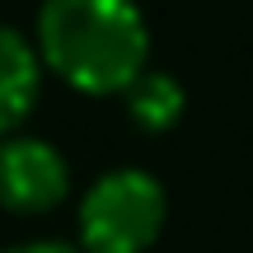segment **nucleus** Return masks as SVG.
<instances>
[{"mask_svg": "<svg viewBox=\"0 0 253 253\" xmlns=\"http://www.w3.org/2000/svg\"><path fill=\"white\" fill-rule=\"evenodd\" d=\"M38 52L61 84L108 99L150 71V24L136 0H42Z\"/></svg>", "mask_w": 253, "mask_h": 253, "instance_id": "1", "label": "nucleus"}, {"mask_svg": "<svg viewBox=\"0 0 253 253\" xmlns=\"http://www.w3.org/2000/svg\"><path fill=\"white\" fill-rule=\"evenodd\" d=\"M169 220L164 183L145 169H108L89 183L75 211L84 253H150Z\"/></svg>", "mask_w": 253, "mask_h": 253, "instance_id": "2", "label": "nucleus"}, {"mask_svg": "<svg viewBox=\"0 0 253 253\" xmlns=\"http://www.w3.org/2000/svg\"><path fill=\"white\" fill-rule=\"evenodd\" d=\"M0 183H5V207L14 216H47L71 197V164L52 141L9 131L0 150Z\"/></svg>", "mask_w": 253, "mask_h": 253, "instance_id": "3", "label": "nucleus"}, {"mask_svg": "<svg viewBox=\"0 0 253 253\" xmlns=\"http://www.w3.org/2000/svg\"><path fill=\"white\" fill-rule=\"evenodd\" d=\"M42 71L47 61L38 42H28L19 28H0V122H5V131H19L24 118L38 108Z\"/></svg>", "mask_w": 253, "mask_h": 253, "instance_id": "4", "label": "nucleus"}, {"mask_svg": "<svg viewBox=\"0 0 253 253\" xmlns=\"http://www.w3.org/2000/svg\"><path fill=\"white\" fill-rule=\"evenodd\" d=\"M122 99H126V118L141 126V131H150V136L178 126L183 108H188V94H183V84L169 71H145Z\"/></svg>", "mask_w": 253, "mask_h": 253, "instance_id": "5", "label": "nucleus"}, {"mask_svg": "<svg viewBox=\"0 0 253 253\" xmlns=\"http://www.w3.org/2000/svg\"><path fill=\"white\" fill-rule=\"evenodd\" d=\"M5 253H84V249L61 244V239H28V244H14V249H5Z\"/></svg>", "mask_w": 253, "mask_h": 253, "instance_id": "6", "label": "nucleus"}]
</instances>
